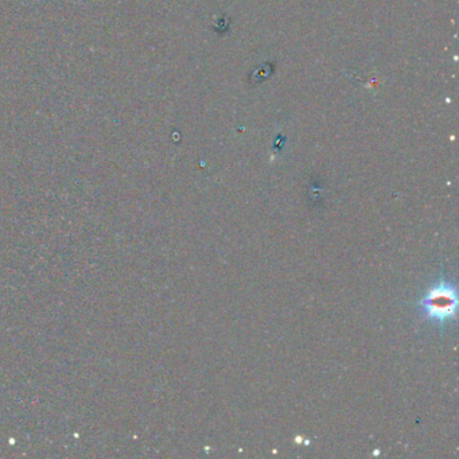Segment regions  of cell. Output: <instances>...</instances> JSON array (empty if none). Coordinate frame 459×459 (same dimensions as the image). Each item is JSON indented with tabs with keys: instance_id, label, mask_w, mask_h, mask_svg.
<instances>
[{
	"instance_id": "1",
	"label": "cell",
	"mask_w": 459,
	"mask_h": 459,
	"mask_svg": "<svg viewBox=\"0 0 459 459\" xmlns=\"http://www.w3.org/2000/svg\"><path fill=\"white\" fill-rule=\"evenodd\" d=\"M425 315L436 322L446 323L456 318L458 307V294L453 284L447 281H439L432 286L426 295L419 301Z\"/></svg>"
}]
</instances>
